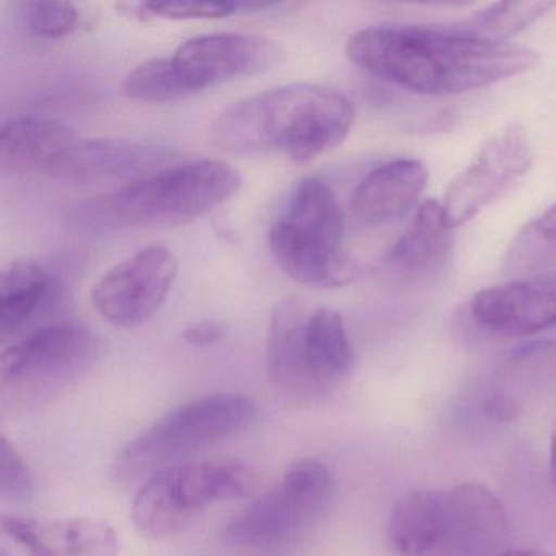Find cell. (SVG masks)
<instances>
[{
  "instance_id": "cell-1",
  "label": "cell",
  "mask_w": 556,
  "mask_h": 556,
  "mask_svg": "<svg viewBox=\"0 0 556 556\" xmlns=\"http://www.w3.org/2000/svg\"><path fill=\"white\" fill-rule=\"evenodd\" d=\"M351 63L382 83L426 97L460 96L522 76L539 64L532 48L458 27L376 25L350 38Z\"/></svg>"
},
{
  "instance_id": "cell-2",
  "label": "cell",
  "mask_w": 556,
  "mask_h": 556,
  "mask_svg": "<svg viewBox=\"0 0 556 556\" xmlns=\"http://www.w3.org/2000/svg\"><path fill=\"white\" fill-rule=\"evenodd\" d=\"M354 119V103L340 90L291 84L227 106L211 135L232 154H281L305 164L340 146Z\"/></svg>"
},
{
  "instance_id": "cell-3",
  "label": "cell",
  "mask_w": 556,
  "mask_h": 556,
  "mask_svg": "<svg viewBox=\"0 0 556 556\" xmlns=\"http://www.w3.org/2000/svg\"><path fill=\"white\" fill-rule=\"evenodd\" d=\"M242 184V175L224 161L174 165L87 201L77 210V223L92 230L180 226L226 203Z\"/></svg>"
},
{
  "instance_id": "cell-4",
  "label": "cell",
  "mask_w": 556,
  "mask_h": 556,
  "mask_svg": "<svg viewBox=\"0 0 556 556\" xmlns=\"http://www.w3.org/2000/svg\"><path fill=\"white\" fill-rule=\"evenodd\" d=\"M356 353L343 317L330 307H314L289 298L273 308L266 334L269 382L281 395L304 402L327 395L348 379Z\"/></svg>"
},
{
  "instance_id": "cell-5",
  "label": "cell",
  "mask_w": 556,
  "mask_h": 556,
  "mask_svg": "<svg viewBox=\"0 0 556 556\" xmlns=\"http://www.w3.org/2000/svg\"><path fill=\"white\" fill-rule=\"evenodd\" d=\"M256 416L255 400L242 393H211L184 403L119 448L113 478L122 484H142L165 468L185 464L201 448L239 434Z\"/></svg>"
},
{
  "instance_id": "cell-6",
  "label": "cell",
  "mask_w": 556,
  "mask_h": 556,
  "mask_svg": "<svg viewBox=\"0 0 556 556\" xmlns=\"http://www.w3.org/2000/svg\"><path fill=\"white\" fill-rule=\"evenodd\" d=\"M279 268L301 285H348L357 266L344 252V217L337 194L317 178L302 181L269 230Z\"/></svg>"
},
{
  "instance_id": "cell-7",
  "label": "cell",
  "mask_w": 556,
  "mask_h": 556,
  "mask_svg": "<svg viewBox=\"0 0 556 556\" xmlns=\"http://www.w3.org/2000/svg\"><path fill=\"white\" fill-rule=\"evenodd\" d=\"M256 491L258 475L242 462H185L141 484L132 501V526L144 539H174L194 526L213 504L247 500Z\"/></svg>"
},
{
  "instance_id": "cell-8",
  "label": "cell",
  "mask_w": 556,
  "mask_h": 556,
  "mask_svg": "<svg viewBox=\"0 0 556 556\" xmlns=\"http://www.w3.org/2000/svg\"><path fill=\"white\" fill-rule=\"evenodd\" d=\"M102 353L99 338L79 324L30 331L0 356V402L12 413L43 408L76 386Z\"/></svg>"
},
{
  "instance_id": "cell-9",
  "label": "cell",
  "mask_w": 556,
  "mask_h": 556,
  "mask_svg": "<svg viewBox=\"0 0 556 556\" xmlns=\"http://www.w3.org/2000/svg\"><path fill=\"white\" fill-rule=\"evenodd\" d=\"M333 496L334 478L327 465L301 458L286 468L275 488L227 523L224 540L237 548H279L312 526Z\"/></svg>"
},
{
  "instance_id": "cell-10",
  "label": "cell",
  "mask_w": 556,
  "mask_h": 556,
  "mask_svg": "<svg viewBox=\"0 0 556 556\" xmlns=\"http://www.w3.org/2000/svg\"><path fill=\"white\" fill-rule=\"evenodd\" d=\"M533 148L526 128L510 123L448 184L441 204L454 229L509 193L530 170Z\"/></svg>"
},
{
  "instance_id": "cell-11",
  "label": "cell",
  "mask_w": 556,
  "mask_h": 556,
  "mask_svg": "<svg viewBox=\"0 0 556 556\" xmlns=\"http://www.w3.org/2000/svg\"><path fill=\"white\" fill-rule=\"evenodd\" d=\"M178 268L177 255L168 247H146L99 279L92 291L93 308L118 328L144 325L170 294Z\"/></svg>"
},
{
  "instance_id": "cell-12",
  "label": "cell",
  "mask_w": 556,
  "mask_h": 556,
  "mask_svg": "<svg viewBox=\"0 0 556 556\" xmlns=\"http://www.w3.org/2000/svg\"><path fill=\"white\" fill-rule=\"evenodd\" d=\"M285 51L262 37L213 34L191 38L175 51L172 61L188 89L197 93L240 77L275 70Z\"/></svg>"
},
{
  "instance_id": "cell-13",
  "label": "cell",
  "mask_w": 556,
  "mask_h": 556,
  "mask_svg": "<svg viewBox=\"0 0 556 556\" xmlns=\"http://www.w3.org/2000/svg\"><path fill=\"white\" fill-rule=\"evenodd\" d=\"M172 149L126 139H77L48 168L56 180L74 185L125 181L126 185L174 167Z\"/></svg>"
},
{
  "instance_id": "cell-14",
  "label": "cell",
  "mask_w": 556,
  "mask_h": 556,
  "mask_svg": "<svg viewBox=\"0 0 556 556\" xmlns=\"http://www.w3.org/2000/svg\"><path fill=\"white\" fill-rule=\"evenodd\" d=\"M475 324L500 337L522 338L556 327V271L535 273L483 289L470 305Z\"/></svg>"
},
{
  "instance_id": "cell-15",
  "label": "cell",
  "mask_w": 556,
  "mask_h": 556,
  "mask_svg": "<svg viewBox=\"0 0 556 556\" xmlns=\"http://www.w3.org/2000/svg\"><path fill=\"white\" fill-rule=\"evenodd\" d=\"M445 532L442 548L457 556H491L507 535V514L500 497L481 483L444 490Z\"/></svg>"
},
{
  "instance_id": "cell-16",
  "label": "cell",
  "mask_w": 556,
  "mask_h": 556,
  "mask_svg": "<svg viewBox=\"0 0 556 556\" xmlns=\"http://www.w3.org/2000/svg\"><path fill=\"white\" fill-rule=\"evenodd\" d=\"M0 527L28 556H118L112 523L99 517L35 519L2 516Z\"/></svg>"
},
{
  "instance_id": "cell-17",
  "label": "cell",
  "mask_w": 556,
  "mask_h": 556,
  "mask_svg": "<svg viewBox=\"0 0 556 556\" xmlns=\"http://www.w3.org/2000/svg\"><path fill=\"white\" fill-rule=\"evenodd\" d=\"M428 181V167L421 161L396 159L387 162L374 168L357 185L351 198V216L364 227L399 223L418 210Z\"/></svg>"
},
{
  "instance_id": "cell-18",
  "label": "cell",
  "mask_w": 556,
  "mask_h": 556,
  "mask_svg": "<svg viewBox=\"0 0 556 556\" xmlns=\"http://www.w3.org/2000/svg\"><path fill=\"white\" fill-rule=\"evenodd\" d=\"M454 249V227L448 223L441 201L428 200L413 213L387 255V266L405 281L432 278L447 266Z\"/></svg>"
},
{
  "instance_id": "cell-19",
  "label": "cell",
  "mask_w": 556,
  "mask_h": 556,
  "mask_svg": "<svg viewBox=\"0 0 556 556\" xmlns=\"http://www.w3.org/2000/svg\"><path fill=\"white\" fill-rule=\"evenodd\" d=\"M63 298L60 279L35 262H15L0 276V337H17L56 311Z\"/></svg>"
},
{
  "instance_id": "cell-20",
  "label": "cell",
  "mask_w": 556,
  "mask_h": 556,
  "mask_svg": "<svg viewBox=\"0 0 556 556\" xmlns=\"http://www.w3.org/2000/svg\"><path fill=\"white\" fill-rule=\"evenodd\" d=\"M77 141L70 126L54 119L15 118L0 129V167L11 174L45 170Z\"/></svg>"
},
{
  "instance_id": "cell-21",
  "label": "cell",
  "mask_w": 556,
  "mask_h": 556,
  "mask_svg": "<svg viewBox=\"0 0 556 556\" xmlns=\"http://www.w3.org/2000/svg\"><path fill=\"white\" fill-rule=\"evenodd\" d=\"M444 490H413L393 504L387 539L400 556H426L442 548Z\"/></svg>"
},
{
  "instance_id": "cell-22",
  "label": "cell",
  "mask_w": 556,
  "mask_h": 556,
  "mask_svg": "<svg viewBox=\"0 0 556 556\" xmlns=\"http://www.w3.org/2000/svg\"><path fill=\"white\" fill-rule=\"evenodd\" d=\"M555 2H545V0L500 2L478 12L460 24V27L478 37L509 41L510 37L545 17L552 9H555Z\"/></svg>"
},
{
  "instance_id": "cell-23",
  "label": "cell",
  "mask_w": 556,
  "mask_h": 556,
  "mask_svg": "<svg viewBox=\"0 0 556 556\" xmlns=\"http://www.w3.org/2000/svg\"><path fill=\"white\" fill-rule=\"evenodd\" d=\"M123 93L144 103H172L190 99L188 89L172 58H154L131 71L123 80Z\"/></svg>"
},
{
  "instance_id": "cell-24",
  "label": "cell",
  "mask_w": 556,
  "mask_h": 556,
  "mask_svg": "<svg viewBox=\"0 0 556 556\" xmlns=\"http://www.w3.org/2000/svg\"><path fill=\"white\" fill-rule=\"evenodd\" d=\"M556 377L555 341H533L510 351L496 374L494 389L513 393L516 389L539 387Z\"/></svg>"
},
{
  "instance_id": "cell-25",
  "label": "cell",
  "mask_w": 556,
  "mask_h": 556,
  "mask_svg": "<svg viewBox=\"0 0 556 556\" xmlns=\"http://www.w3.org/2000/svg\"><path fill=\"white\" fill-rule=\"evenodd\" d=\"M516 271H536L556 263V203L530 220L516 237L506 256Z\"/></svg>"
},
{
  "instance_id": "cell-26",
  "label": "cell",
  "mask_w": 556,
  "mask_h": 556,
  "mask_svg": "<svg viewBox=\"0 0 556 556\" xmlns=\"http://www.w3.org/2000/svg\"><path fill=\"white\" fill-rule=\"evenodd\" d=\"M27 25L35 37L64 38L79 25V12L70 2H30Z\"/></svg>"
},
{
  "instance_id": "cell-27",
  "label": "cell",
  "mask_w": 556,
  "mask_h": 556,
  "mask_svg": "<svg viewBox=\"0 0 556 556\" xmlns=\"http://www.w3.org/2000/svg\"><path fill=\"white\" fill-rule=\"evenodd\" d=\"M35 484L30 468L17 448L0 438V497L12 503H27L34 496Z\"/></svg>"
},
{
  "instance_id": "cell-28",
  "label": "cell",
  "mask_w": 556,
  "mask_h": 556,
  "mask_svg": "<svg viewBox=\"0 0 556 556\" xmlns=\"http://www.w3.org/2000/svg\"><path fill=\"white\" fill-rule=\"evenodd\" d=\"M138 14L142 18L155 17L165 21H214L229 17L240 12V4L233 2H149L138 4Z\"/></svg>"
},
{
  "instance_id": "cell-29",
  "label": "cell",
  "mask_w": 556,
  "mask_h": 556,
  "mask_svg": "<svg viewBox=\"0 0 556 556\" xmlns=\"http://www.w3.org/2000/svg\"><path fill=\"white\" fill-rule=\"evenodd\" d=\"M523 405L519 396L506 390L493 389L484 399V413L497 422H514L522 415Z\"/></svg>"
},
{
  "instance_id": "cell-30",
  "label": "cell",
  "mask_w": 556,
  "mask_h": 556,
  "mask_svg": "<svg viewBox=\"0 0 556 556\" xmlns=\"http://www.w3.org/2000/svg\"><path fill=\"white\" fill-rule=\"evenodd\" d=\"M227 334H229V327L219 320L197 321L184 331L185 341L197 348L214 346L226 340Z\"/></svg>"
},
{
  "instance_id": "cell-31",
  "label": "cell",
  "mask_w": 556,
  "mask_h": 556,
  "mask_svg": "<svg viewBox=\"0 0 556 556\" xmlns=\"http://www.w3.org/2000/svg\"><path fill=\"white\" fill-rule=\"evenodd\" d=\"M549 475H552L553 486L556 490V422L553 425L549 434Z\"/></svg>"
},
{
  "instance_id": "cell-32",
  "label": "cell",
  "mask_w": 556,
  "mask_h": 556,
  "mask_svg": "<svg viewBox=\"0 0 556 556\" xmlns=\"http://www.w3.org/2000/svg\"><path fill=\"white\" fill-rule=\"evenodd\" d=\"M497 556H552L548 553L540 552V549L532 548H516L506 549V552L500 553Z\"/></svg>"
}]
</instances>
